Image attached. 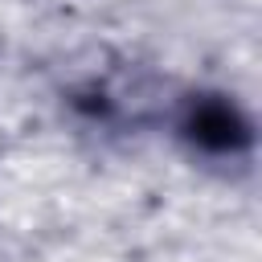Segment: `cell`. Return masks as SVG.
Returning <instances> with one entry per match:
<instances>
[{"label":"cell","mask_w":262,"mask_h":262,"mask_svg":"<svg viewBox=\"0 0 262 262\" xmlns=\"http://www.w3.org/2000/svg\"><path fill=\"white\" fill-rule=\"evenodd\" d=\"M184 139L209 156H237L250 147V123L242 119V111L233 102H221V98H201L184 111V123H180Z\"/></svg>","instance_id":"1"}]
</instances>
